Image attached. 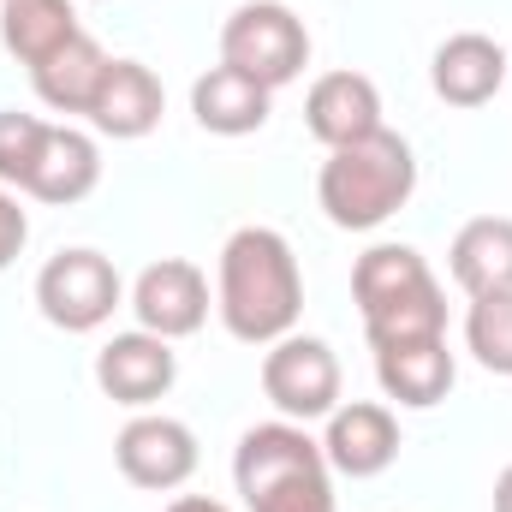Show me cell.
Wrapping results in <instances>:
<instances>
[{
  "mask_svg": "<svg viewBox=\"0 0 512 512\" xmlns=\"http://www.w3.org/2000/svg\"><path fill=\"white\" fill-rule=\"evenodd\" d=\"M167 512H233V507H221L209 495H179V501H167Z\"/></svg>",
  "mask_w": 512,
  "mask_h": 512,
  "instance_id": "cb8c5ba5",
  "label": "cell"
},
{
  "mask_svg": "<svg viewBox=\"0 0 512 512\" xmlns=\"http://www.w3.org/2000/svg\"><path fill=\"white\" fill-rule=\"evenodd\" d=\"M417 191V155L399 131H370L346 149H328L316 173V203L340 233H376Z\"/></svg>",
  "mask_w": 512,
  "mask_h": 512,
  "instance_id": "7a4b0ae2",
  "label": "cell"
},
{
  "mask_svg": "<svg viewBox=\"0 0 512 512\" xmlns=\"http://www.w3.org/2000/svg\"><path fill=\"white\" fill-rule=\"evenodd\" d=\"M262 393L286 423H316L340 405V358L316 334H286L262 352Z\"/></svg>",
  "mask_w": 512,
  "mask_h": 512,
  "instance_id": "52a82bcc",
  "label": "cell"
},
{
  "mask_svg": "<svg viewBox=\"0 0 512 512\" xmlns=\"http://www.w3.org/2000/svg\"><path fill=\"white\" fill-rule=\"evenodd\" d=\"M108 60H114V54L84 30V36H72L60 54H48V60L30 72V84H36L42 108H54V114H90V102H96V90H102Z\"/></svg>",
  "mask_w": 512,
  "mask_h": 512,
  "instance_id": "ffe728a7",
  "label": "cell"
},
{
  "mask_svg": "<svg viewBox=\"0 0 512 512\" xmlns=\"http://www.w3.org/2000/svg\"><path fill=\"white\" fill-rule=\"evenodd\" d=\"M126 304V280L120 268L90 245H72V251L48 256L42 274H36V310L66 328V334H96L114 322V310Z\"/></svg>",
  "mask_w": 512,
  "mask_h": 512,
  "instance_id": "8992f818",
  "label": "cell"
},
{
  "mask_svg": "<svg viewBox=\"0 0 512 512\" xmlns=\"http://www.w3.org/2000/svg\"><path fill=\"white\" fill-rule=\"evenodd\" d=\"M24 239H30V215L18 209V197L0 185V274L18 262V251H24Z\"/></svg>",
  "mask_w": 512,
  "mask_h": 512,
  "instance_id": "603a6c76",
  "label": "cell"
},
{
  "mask_svg": "<svg viewBox=\"0 0 512 512\" xmlns=\"http://www.w3.org/2000/svg\"><path fill=\"white\" fill-rule=\"evenodd\" d=\"M352 298H358L370 352L447 334V292L411 245H370L352 268Z\"/></svg>",
  "mask_w": 512,
  "mask_h": 512,
  "instance_id": "277c9868",
  "label": "cell"
},
{
  "mask_svg": "<svg viewBox=\"0 0 512 512\" xmlns=\"http://www.w3.org/2000/svg\"><path fill=\"white\" fill-rule=\"evenodd\" d=\"M221 66L256 78L262 90H286L310 66V30L280 0H245L221 24Z\"/></svg>",
  "mask_w": 512,
  "mask_h": 512,
  "instance_id": "5b68a950",
  "label": "cell"
},
{
  "mask_svg": "<svg viewBox=\"0 0 512 512\" xmlns=\"http://www.w3.org/2000/svg\"><path fill=\"white\" fill-rule=\"evenodd\" d=\"M322 453L340 477L364 483V477H382L387 465L399 459V417L376 405V399H352V405H334L328 411V435H322Z\"/></svg>",
  "mask_w": 512,
  "mask_h": 512,
  "instance_id": "7c38bea8",
  "label": "cell"
},
{
  "mask_svg": "<svg viewBox=\"0 0 512 512\" xmlns=\"http://www.w3.org/2000/svg\"><path fill=\"white\" fill-rule=\"evenodd\" d=\"M42 137H48V120L18 114V108L0 114V185H6V191H24V185H30L36 155H42Z\"/></svg>",
  "mask_w": 512,
  "mask_h": 512,
  "instance_id": "7402d4cb",
  "label": "cell"
},
{
  "mask_svg": "<svg viewBox=\"0 0 512 512\" xmlns=\"http://www.w3.org/2000/svg\"><path fill=\"white\" fill-rule=\"evenodd\" d=\"M96 185H102V149H96V137H90V131H78V126H48L42 155H36V173H30V185H24V197L66 209V203H84Z\"/></svg>",
  "mask_w": 512,
  "mask_h": 512,
  "instance_id": "2e32d148",
  "label": "cell"
},
{
  "mask_svg": "<svg viewBox=\"0 0 512 512\" xmlns=\"http://www.w3.org/2000/svg\"><path fill=\"white\" fill-rule=\"evenodd\" d=\"M453 352H447V334H429V340H399V346H376V382L393 405L405 411H435L447 393H453Z\"/></svg>",
  "mask_w": 512,
  "mask_h": 512,
  "instance_id": "9a60e30c",
  "label": "cell"
},
{
  "mask_svg": "<svg viewBox=\"0 0 512 512\" xmlns=\"http://www.w3.org/2000/svg\"><path fill=\"white\" fill-rule=\"evenodd\" d=\"M429 84H435V96H441L447 108H483V102H495L512 84V60L495 36L459 30V36H447V42L435 48Z\"/></svg>",
  "mask_w": 512,
  "mask_h": 512,
  "instance_id": "8fae6325",
  "label": "cell"
},
{
  "mask_svg": "<svg viewBox=\"0 0 512 512\" xmlns=\"http://www.w3.org/2000/svg\"><path fill=\"white\" fill-rule=\"evenodd\" d=\"M114 465L131 489H185L191 471H197V435L179 423V417H161V411H137L126 429L114 435Z\"/></svg>",
  "mask_w": 512,
  "mask_h": 512,
  "instance_id": "ba28073f",
  "label": "cell"
},
{
  "mask_svg": "<svg viewBox=\"0 0 512 512\" xmlns=\"http://www.w3.org/2000/svg\"><path fill=\"white\" fill-rule=\"evenodd\" d=\"M268 108H274V90H262L256 78L233 66H209L191 84V114L209 137H251L268 126Z\"/></svg>",
  "mask_w": 512,
  "mask_h": 512,
  "instance_id": "e0dca14e",
  "label": "cell"
},
{
  "mask_svg": "<svg viewBox=\"0 0 512 512\" xmlns=\"http://www.w3.org/2000/svg\"><path fill=\"white\" fill-rule=\"evenodd\" d=\"M72 36H84L78 6L72 0H0V48L18 66H42L48 54H60Z\"/></svg>",
  "mask_w": 512,
  "mask_h": 512,
  "instance_id": "d6986e66",
  "label": "cell"
},
{
  "mask_svg": "<svg viewBox=\"0 0 512 512\" xmlns=\"http://www.w3.org/2000/svg\"><path fill=\"white\" fill-rule=\"evenodd\" d=\"M179 382V358H173V340L149 334V328H131V334H114L102 352H96V387L114 399V405H131V411H149L155 399H167Z\"/></svg>",
  "mask_w": 512,
  "mask_h": 512,
  "instance_id": "30bf717a",
  "label": "cell"
},
{
  "mask_svg": "<svg viewBox=\"0 0 512 512\" xmlns=\"http://www.w3.org/2000/svg\"><path fill=\"white\" fill-rule=\"evenodd\" d=\"M161 114H167L161 78L143 60H108L102 90H96V102H90L84 120L102 137H114V143H137V137H149V131L161 126Z\"/></svg>",
  "mask_w": 512,
  "mask_h": 512,
  "instance_id": "4fadbf2b",
  "label": "cell"
},
{
  "mask_svg": "<svg viewBox=\"0 0 512 512\" xmlns=\"http://www.w3.org/2000/svg\"><path fill=\"white\" fill-rule=\"evenodd\" d=\"M215 310L233 340L245 346H274L298 334L304 316V274L292 245L274 227H239L221 245V274H215Z\"/></svg>",
  "mask_w": 512,
  "mask_h": 512,
  "instance_id": "6da1fadb",
  "label": "cell"
},
{
  "mask_svg": "<svg viewBox=\"0 0 512 512\" xmlns=\"http://www.w3.org/2000/svg\"><path fill=\"white\" fill-rule=\"evenodd\" d=\"M465 346L489 376H512V292L471 298L465 310Z\"/></svg>",
  "mask_w": 512,
  "mask_h": 512,
  "instance_id": "44dd1931",
  "label": "cell"
},
{
  "mask_svg": "<svg viewBox=\"0 0 512 512\" xmlns=\"http://www.w3.org/2000/svg\"><path fill=\"white\" fill-rule=\"evenodd\" d=\"M447 268L459 280L465 298H489V292H512V221L507 215H477L453 233Z\"/></svg>",
  "mask_w": 512,
  "mask_h": 512,
  "instance_id": "ac0fdd59",
  "label": "cell"
},
{
  "mask_svg": "<svg viewBox=\"0 0 512 512\" xmlns=\"http://www.w3.org/2000/svg\"><path fill=\"white\" fill-rule=\"evenodd\" d=\"M233 483L245 512H334V465L304 423H256L239 435Z\"/></svg>",
  "mask_w": 512,
  "mask_h": 512,
  "instance_id": "3957f363",
  "label": "cell"
},
{
  "mask_svg": "<svg viewBox=\"0 0 512 512\" xmlns=\"http://www.w3.org/2000/svg\"><path fill=\"white\" fill-rule=\"evenodd\" d=\"M495 512H512V465L495 477Z\"/></svg>",
  "mask_w": 512,
  "mask_h": 512,
  "instance_id": "d4e9b609",
  "label": "cell"
},
{
  "mask_svg": "<svg viewBox=\"0 0 512 512\" xmlns=\"http://www.w3.org/2000/svg\"><path fill=\"white\" fill-rule=\"evenodd\" d=\"M131 316L137 328L161 340H191L209 322V274L185 256H161L131 280Z\"/></svg>",
  "mask_w": 512,
  "mask_h": 512,
  "instance_id": "9c48e42d",
  "label": "cell"
},
{
  "mask_svg": "<svg viewBox=\"0 0 512 512\" xmlns=\"http://www.w3.org/2000/svg\"><path fill=\"white\" fill-rule=\"evenodd\" d=\"M304 126L316 143L346 149V143L382 131V90L364 72H322L304 96Z\"/></svg>",
  "mask_w": 512,
  "mask_h": 512,
  "instance_id": "5bb4252c",
  "label": "cell"
}]
</instances>
